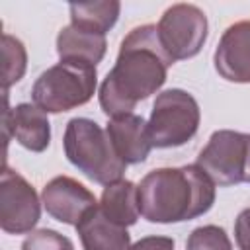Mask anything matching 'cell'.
Returning a JSON list of instances; mask_svg holds the SVG:
<instances>
[{"label":"cell","instance_id":"5bb4252c","mask_svg":"<svg viewBox=\"0 0 250 250\" xmlns=\"http://www.w3.org/2000/svg\"><path fill=\"white\" fill-rule=\"evenodd\" d=\"M105 49V35L92 33L76 25H66L57 35V53L61 61H84L96 66L104 59Z\"/></svg>","mask_w":250,"mask_h":250},{"label":"cell","instance_id":"30bf717a","mask_svg":"<svg viewBox=\"0 0 250 250\" xmlns=\"http://www.w3.org/2000/svg\"><path fill=\"white\" fill-rule=\"evenodd\" d=\"M215 70L229 82H250V20L236 21L225 29L213 55Z\"/></svg>","mask_w":250,"mask_h":250},{"label":"cell","instance_id":"7a4b0ae2","mask_svg":"<svg viewBox=\"0 0 250 250\" xmlns=\"http://www.w3.org/2000/svg\"><path fill=\"white\" fill-rule=\"evenodd\" d=\"M139 189V211L148 223H182L207 213L215 203V184L195 164L156 168Z\"/></svg>","mask_w":250,"mask_h":250},{"label":"cell","instance_id":"ac0fdd59","mask_svg":"<svg viewBox=\"0 0 250 250\" xmlns=\"http://www.w3.org/2000/svg\"><path fill=\"white\" fill-rule=\"evenodd\" d=\"M186 250H232L229 234L217 225H203L191 230Z\"/></svg>","mask_w":250,"mask_h":250},{"label":"cell","instance_id":"8992f818","mask_svg":"<svg viewBox=\"0 0 250 250\" xmlns=\"http://www.w3.org/2000/svg\"><path fill=\"white\" fill-rule=\"evenodd\" d=\"M199 166L215 186L250 184V133L219 129L197 154Z\"/></svg>","mask_w":250,"mask_h":250},{"label":"cell","instance_id":"52a82bcc","mask_svg":"<svg viewBox=\"0 0 250 250\" xmlns=\"http://www.w3.org/2000/svg\"><path fill=\"white\" fill-rule=\"evenodd\" d=\"M158 37L172 61L195 57L207 39V16L193 4L170 6L158 21Z\"/></svg>","mask_w":250,"mask_h":250},{"label":"cell","instance_id":"3957f363","mask_svg":"<svg viewBox=\"0 0 250 250\" xmlns=\"http://www.w3.org/2000/svg\"><path fill=\"white\" fill-rule=\"evenodd\" d=\"M62 146L68 162L92 182L109 186L123 180L127 164L117 156L109 135L88 117H74L66 123Z\"/></svg>","mask_w":250,"mask_h":250},{"label":"cell","instance_id":"9c48e42d","mask_svg":"<svg viewBox=\"0 0 250 250\" xmlns=\"http://www.w3.org/2000/svg\"><path fill=\"white\" fill-rule=\"evenodd\" d=\"M41 203L45 211L59 223L64 225H78L80 219L98 205L94 193L68 176L53 178L41 193Z\"/></svg>","mask_w":250,"mask_h":250},{"label":"cell","instance_id":"5b68a950","mask_svg":"<svg viewBox=\"0 0 250 250\" xmlns=\"http://www.w3.org/2000/svg\"><path fill=\"white\" fill-rule=\"evenodd\" d=\"M201 111L191 94L180 88L164 90L156 96L148 117L152 146L172 148L186 145L199 129Z\"/></svg>","mask_w":250,"mask_h":250},{"label":"cell","instance_id":"4fadbf2b","mask_svg":"<svg viewBox=\"0 0 250 250\" xmlns=\"http://www.w3.org/2000/svg\"><path fill=\"white\" fill-rule=\"evenodd\" d=\"M76 232L80 236L84 250H129L131 236L127 227H121L109 221L100 207L90 209L80 223L76 225Z\"/></svg>","mask_w":250,"mask_h":250},{"label":"cell","instance_id":"e0dca14e","mask_svg":"<svg viewBox=\"0 0 250 250\" xmlns=\"http://www.w3.org/2000/svg\"><path fill=\"white\" fill-rule=\"evenodd\" d=\"M2 61H4L2 84H4V90H8L12 84H16L23 76L25 66H27L25 47L14 35H8V33L2 35Z\"/></svg>","mask_w":250,"mask_h":250},{"label":"cell","instance_id":"2e32d148","mask_svg":"<svg viewBox=\"0 0 250 250\" xmlns=\"http://www.w3.org/2000/svg\"><path fill=\"white\" fill-rule=\"evenodd\" d=\"M121 4L117 0H102V2H80L70 4V25L80 29L105 35L119 18Z\"/></svg>","mask_w":250,"mask_h":250},{"label":"cell","instance_id":"44dd1931","mask_svg":"<svg viewBox=\"0 0 250 250\" xmlns=\"http://www.w3.org/2000/svg\"><path fill=\"white\" fill-rule=\"evenodd\" d=\"M129 250H174V240L170 236H145Z\"/></svg>","mask_w":250,"mask_h":250},{"label":"cell","instance_id":"8fae6325","mask_svg":"<svg viewBox=\"0 0 250 250\" xmlns=\"http://www.w3.org/2000/svg\"><path fill=\"white\" fill-rule=\"evenodd\" d=\"M4 135H12L23 148L43 152L51 143V123L47 113L35 104H18L4 111Z\"/></svg>","mask_w":250,"mask_h":250},{"label":"cell","instance_id":"ffe728a7","mask_svg":"<svg viewBox=\"0 0 250 250\" xmlns=\"http://www.w3.org/2000/svg\"><path fill=\"white\" fill-rule=\"evenodd\" d=\"M234 240L240 250H250V207L242 209L234 221Z\"/></svg>","mask_w":250,"mask_h":250},{"label":"cell","instance_id":"9a60e30c","mask_svg":"<svg viewBox=\"0 0 250 250\" xmlns=\"http://www.w3.org/2000/svg\"><path fill=\"white\" fill-rule=\"evenodd\" d=\"M100 211L113 223L121 227H131L137 223L139 211V189L129 180H119L105 186L102 199L98 203Z\"/></svg>","mask_w":250,"mask_h":250},{"label":"cell","instance_id":"7c38bea8","mask_svg":"<svg viewBox=\"0 0 250 250\" xmlns=\"http://www.w3.org/2000/svg\"><path fill=\"white\" fill-rule=\"evenodd\" d=\"M109 141L117 152V156L125 164H139L145 162L150 148V133H148V123L135 113L111 117L107 127H105Z\"/></svg>","mask_w":250,"mask_h":250},{"label":"cell","instance_id":"ba28073f","mask_svg":"<svg viewBox=\"0 0 250 250\" xmlns=\"http://www.w3.org/2000/svg\"><path fill=\"white\" fill-rule=\"evenodd\" d=\"M41 217V201L33 186L4 166L0 178V227L8 234L31 232Z\"/></svg>","mask_w":250,"mask_h":250},{"label":"cell","instance_id":"d6986e66","mask_svg":"<svg viewBox=\"0 0 250 250\" xmlns=\"http://www.w3.org/2000/svg\"><path fill=\"white\" fill-rule=\"evenodd\" d=\"M21 250H74L72 242L53 229L31 230L21 242Z\"/></svg>","mask_w":250,"mask_h":250},{"label":"cell","instance_id":"6da1fadb","mask_svg":"<svg viewBox=\"0 0 250 250\" xmlns=\"http://www.w3.org/2000/svg\"><path fill=\"white\" fill-rule=\"evenodd\" d=\"M172 62L156 25L146 23L131 29L121 41L113 68L100 84L102 111L109 119L133 113L139 102L162 88Z\"/></svg>","mask_w":250,"mask_h":250},{"label":"cell","instance_id":"277c9868","mask_svg":"<svg viewBox=\"0 0 250 250\" xmlns=\"http://www.w3.org/2000/svg\"><path fill=\"white\" fill-rule=\"evenodd\" d=\"M98 86L96 66L84 61H61L39 74L31 98L45 113H61L84 105Z\"/></svg>","mask_w":250,"mask_h":250}]
</instances>
